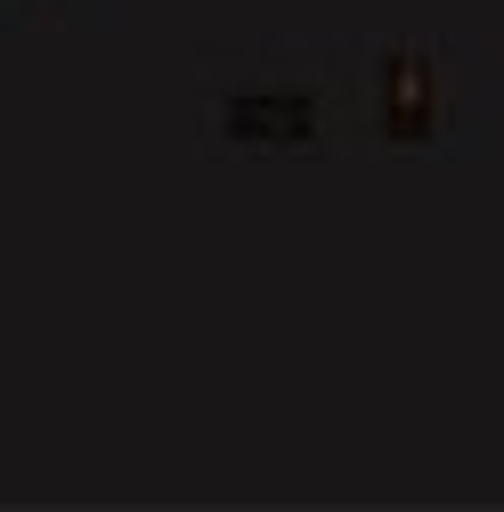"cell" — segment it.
<instances>
[{"mask_svg":"<svg viewBox=\"0 0 504 512\" xmlns=\"http://www.w3.org/2000/svg\"><path fill=\"white\" fill-rule=\"evenodd\" d=\"M212 114H220V131H228L236 147H301V139H318L326 98L301 90V82H244V90H228Z\"/></svg>","mask_w":504,"mask_h":512,"instance_id":"cell-1","label":"cell"},{"mask_svg":"<svg viewBox=\"0 0 504 512\" xmlns=\"http://www.w3.org/2000/svg\"><path fill=\"white\" fill-rule=\"evenodd\" d=\"M439 114H448V82H439L431 49H383V66H374V122L391 139H431Z\"/></svg>","mask_w":504,"mask_h":512,"instance_id":"cell-2","label":"cell"}]
</instances>
